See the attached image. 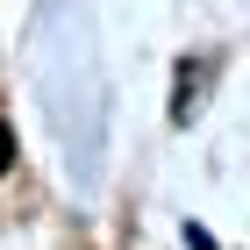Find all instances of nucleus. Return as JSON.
Listing matches in <instances>:
<instances>
[{"mask_svg":"<svg viewBox=\"0 0 250 250\" xmlns=\"http://www.w3.org/2000/svg\"><path fill=\"white\" fill-rule=\"evenodd\" d=\"M7 165H15V129L0 122V172H7Z\"/></svg>","mask_w":250,"mask_h":250,"instance_id":"f257e3e1","label":"nucleus"}]
</instances>
